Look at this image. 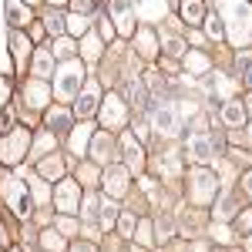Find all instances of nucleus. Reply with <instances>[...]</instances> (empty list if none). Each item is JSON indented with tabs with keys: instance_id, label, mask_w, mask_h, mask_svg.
I'll return each mask as SVG.
<instances>
[{
	"instance_id": "obj_1",
	"label": "nucleus",
	"mask_w": 252,
	"mask_h": 252,
	"mask_svg": "<svg viewBox=\"0 0 252 252\" xmlns=\"http://www.w3.org/2000/svg\"><path fill=\"white\" fill-rule=\"evenodd\" d=\"M54 74H58V97H61V101H74L81 81H84V67H81V61H64Z\"/></svg>"
},
{
	"instance_id": "obj_2",
	"label": "nucleus",
	"mask_w": 252,
	"mask_h": 252,
	"mask_svg": "<svg viewBox=\"0 0 252 252\" xmlns=\"http://www.w3.org/2000/svg\"><path fill=\"white\" fill-rule=\"evenodd\" d=\"M219 7L229 14L232 37L239 40V44H246V37H249V27H252V17H249V10H246V3H242V0H219Z\"/></svg>"
},
{
	"instance_id": "obj_3",
	"label": "nucleus",
	"mask_w": 252,
	"mask_h": 252,
	"mask_svg": "<svg viewBox=\"0 0 252 252\" xmlns=\"http://www.w3.org/2000/svg\"><path fill=\"white\" fill-rule=\"evenodd\" d=\"M125 101L118 94H108L104 97V108H101V125H108V128H121L125 125Z\"/></svg>"
},
{
	"instance_id": "obj_4",
	"label": "nucleus",
	"mask_w": 252,
	"mask_h": 252,
	"mask_svg": "<svg viewBox=\"0 0 252 252\" xmlns=\"http://www.w3.org/2000/svg\"><path fill=\"white\" fill-rule=\"evenodd\" d=\"M3 192H7L10 209H14L20 219H27V215H31V198H27V189H24L20 182H7V185H3Z\"/></svg>"
},
{
	"instance_id": "obj_5",
	"label": "nucleus",
	"mask_w": 252,
	"mask_h": 252,
	"mask_svg": "<svg viewBox=\"0 0 252 252\" xmlns=\"http://www.w3.org/2000/svg\"><path fill=\"white\" fill-rule=\"evenodd\" d=\"M27 141H31V135H27V131H14V135L0 145V158H3L7 165H10V161H17V158H24V152H27Z\"/></svg>"
},
{
	"instance_id": "obj_6",
	"label": "nucleus",
	"mask_w": 252,
	"mask_h": 252,
	"mask_svg": "<svg viewBox=\"0 0 252 252\" xmlns=\"http://www.w3.org/2000/svg\"><path fill=\"white\" fill-rule=\"evenodd\" d=\"M78 198H81V189L71 182V178H64L58 185V209L64 215H71V212H78Z\"/></svg>"
},
{
	"instance_id": "obj_7",
	"label": "nucleus",
	"mask_w": 252,
	"mask_h": 252,
	"mask_svg": "<svg viewBox=\"0 0 252 252\" xmlns=\"http://www.w3.org/2000/svg\"><path fill=\"white\" fill-rule=\"evenodd\" d=\"M111 17L118 20V27L125 34L135 31V20H131V0H111Z\"/></svg>"
},
{
	"instance_id": "obj_8",
	"label": "nucleus",
	"mask_w": 252,
	"mask_h": 252,
	"mask_svg": "<svg viewBox=\"0 0 252 252\" xmlns=\"http://www.w3.org/2000/svg\"><path fill=\"white\" fill-rule=\"evenodd\" d=\"M10 51H14V61H17V67H24L27 64V58H31V40L24 37V34H10Z\"/></svg>"
},
{
	"instance_id": "obj_9",
	"label": "nucleus",
	"mask_w": 252,
	"mask_h": 252,
	"mask_svg": "<svg viewBox=\"0 0 252 252\" xmlns=\"http://www.w3.org/2000/svg\"><path fill=\"white\" fill-rule=\"evenodd\" d=\"M212 192H215V175L198 172V175H195V198H198V202H205Z\"/></svg>"
},
{
	"instance_id": "obj_10",
	"label": "nucleus",
	"mask_w": 252,
	"mask_h": 252,
	"mask_svg": "<svg viewBox=\"0 0 252 252\" xmlns=\"http://www.w3.org/2000/svg\"><path fill=\"white\" fill-rule=\"evenodd\" d=\"M189 152H192L198 161H209V158H212V141L205 135H195L192 141H189Z\"/></svg>"
},
{
	"instance_id": "obj_11",
	"label": "nucleus",
	"mask_w": 252,
	"mask_h": 252,
	"mask_svg": "<svg viewBox=\"0 0 252 252\" xmlns=\"http://www.w3.org/2000/svg\"><path fill=\"white\" fill-rule=\"evenodd\" d=\"M155 125L161 135H175V111L172 108H155Z\"/></svg>"
},
{
	"instance_id": "obj_12",
	"label": "nucleus",
	"mask_w": 252,
	"mask_h": 252,
	"mask_svg": "<svg viewBox=\"0 0 252 252\" xmlns=\"http://www.w3.org/2000/svg\"><path fill=\"white\" fill-rule=\"evenodd\" d=\"M34 74H37V78H47V74H54V54H47V51H37V54H34Z\"/></svg>"
},
{
	"instance_id": "obj_13",
	"label": "nucleus",
	"mask_w": 252,
	"mask_h": 252,
	"mask_svg": "<svg viewBox=\"0 0 252 252\" xmlns=\"http://www.w3.org/2000/svg\"><path fill=\"white\" fill-rule=\"evenodd\" d=\"M125 178H128V172H125V168H111V172H108V182H104V185H108V192H111V195H121L125 189H128V182H125Z\"/></svg>"
},
{
	"instance_id": "obj_14",
	"label": "nucleus",
	"mask_w": 252,
	"mask_h": 252,
	"mask_svg": "<svg viewBox=\"0 0 252 252\" xmlns=\"http://www.w3.org/2000/svg\"><path fill=\"white\" fill-rule=\"evenodd\" d=\"M222 118H225L232 128H239V125H246V108H242V104H235V101H229V104L222 108Z\"/></svg>"
},
{
	"instance_id": "obj_15",
	"label": "nucleus",
	"mask_w": 252,
	"mask_h": 252,
	"mask_svg": "<svg viewBox=\"0 0 252 252\" xmlns=\"http://www.w3.org/2000/svg\"><path fill=\"white\" fill-rule=\"evenodd\" d=\"M94 108H97V91H94V88H88V91L78 97V108H74V111H78L81 118H88Z\"/></svg>"
},
{
	"instance_id": "obj_16",
	"label": "nucleus",
	"mask_w": 252,
	"mask_h": 252,
	"mask_svg": "<svg viewBox=\"0 0 252 252\" xmlns=\"http://www.w3.org/2000/svg\"><path fill=\"white\" fill-rule=\"evenodd\" d=\"M7 14H10V24H14V27H24V24H27V20H31V10H27V7H24V3H17V0H7Z\"/></svg>"
},
{
	"instance_id": "obj_17",
	"label": "nucleus",
	"mask_w": 252,
	"mask_h": 252,
	"mask_svg": "<svg viewBox=\"0 0 252 252\" xmlns=\"http://www.w3.org/2000/svg\"><path fill=\"white\" fill-rule=\"evenodd\" d=\"M182 17L189 24H198L202 20V0H182Z\"/></svg>"
},
{
	"instance_id": "obj_18",
	"label": "nucleus",
	"mask_w": 252,
	"mask_h": 252,
	"mask_svg": "<svg viewBox=\"0 0 252 252\" xmlns=\"http://www.w3.org/2000/svg\"><path fill=\"white\" fill-rule=\"evenodd\" d=\"M125 158H128L131 168H141V155H138V145L131 141V138H125Z\"/></svg>"
},
{
	"instance_id": "obj_19",
	"label": "nucleus",
	"mask_w": 252,
	"mask_h": 252,
	"mask_svg": "<svg viewBox=\"0 0 252 252\" xmlns=\"http://www.w3.org/2000/svg\"><path fill=\"white\" fill-rule=\"evenodd\" d=\"M47 121H51V128H54V131H64V128H67V115H64V111H51Z\"/></svg>"
},
{
	"instance_id": "obj_20",
	"label": "nucleus",
	"mask_w": 252,
	"mask_h": 252,
	"mask_svg": "<svg viewBox=\"0 0 252 252\" xmlns=\"http://www.w3.org/2000/svg\"><path fill=\"white\" fill-rule=\"evenodd\" d=\"M138 47H141V54H152V51H158V44H152V34H148V31H141Z\"/></svg>"
},
{
	"instance_id": "obj_21",
	"label": "nucleus",
	"mask_w": 252,
	"mask_h": 252,
	"mask_svg": "<svg viewBox=\"0 0 252 252\" xmlns=\"http://www.w3.org/2000/svg\"><path fill=\"white\" fill-rule=\"evenodd\" d=\"M205 31H209V37L219 40V37H222V20H219V17H209V20H205Z\"/></svg>"
},
{
	"instance_id": "obj_22",
	"label": "nucleus",
	"mask_w": 252,
	"mask_h": 252,
	"mask_svg": "<svg viewBox=\"0 0 252 252\" xmlns=\"http://www.w3.org/2000/svg\"><path fill=\"white\" fill-rule=\"evenodd\" d=\"M84 27H88V24H84L81 14H71V17H67V31H71V34H81Z\"/></svg>"
},
{
	"instance_id": "obj_23",
	"label": "nucleus",
	"mask_w": 252,
	"mask_h": 252,
	"mask_svg": "<svg viewBox=\"0 0 252 252\" xmlns=\"http://www.w3.org/2000/svg\"><path fill=\"white\" fill-rule=\"evenodd\" d=\"M44 27H47V31H51V34H58V37H61V31H64V20H61L58 14H51V17H47V24H44Z\"/></svg>"
},
{
	"instance_id": "obj_24",
	"label": "nucleus",
	"mask_w": 252,
	"mask_h": 252,
	"mask_svg": "<svg viewBox=\"0 0 252 252\" xmlns=\"http://www.w3.org/2000/svg\"><path fill=\"white\" fill-rule=\"evenodd\" d=\"M118 225H121V235H128V239L135 235V219H131V215H121V222H118Z\"/></svg>"
},
{
	"instance_id": "obj_25",
	"label": "nucleus",
	"mask_w": 252,
	"mask_h": 252,
	"mask_svg": "<svg viewBox=\"0 0 252 252\" xmlns=\"http://www.w3.org/2000/svg\"><path fill=\"white\" fill-rule=\"evenodd\" d=\"M185 64H189L192 71H202V67H205V58H202V54H189V61H185Z\"/></svg>"
},
{
	"instance_id": "obj_26",
	"label": "nucleus",
	"mask_w": 252,
	"mask_h": 252,
	"mask_svg": "<svg viewBox=\"0 0 252 252\" xmlns=\"http://www.w3.org/2000/svg\"><path fill=\"white\" fill-rule=\"evenodd\" d=\"M84 54H88V58H94V54H97V40H94V37L84 40Z\"/></svg>"
},
{
	"instance_id": "obj_27",
	"label": "nucleus",
	"mask_w": 252,
	"mask_h": 252,
	"mask_svg": "<svg viewBox=\"0 0 252 252\" xmlns=\"http://www.w3.org/2000/svg\"><path fill=\"white\" fill-rule=\"evenodd\" d=\"M58 54H61V58H67V54H71V40L58 37Z\"/></svg>"
},
{
	"instance_id": "obj_28",
	"label": "nucleus",
	"mask_w": 252,
	"mask_h": 252,
	"mask_svg": "<svg viewBox=\"0 0 252 252\" xmlns=\"http://www.w3.org/2000/svg\"><path fill=\"white\" fill-rule=\"evenodd\" d=\"M246 84L252 88V64H246Z\"/></svg>"
},
{
	"instance_id": "obj_29",
	"label": "nucleus",
	"mask_w": 252,
	"mask_h": 252,
	"mask_svg": "<svg viewBox=\"0 0 252 252\" xmlns=\"http://www.w3.org/2000/svg\"><path fill=\"white\" fill-rule=\"evenodd\" d=\"M0 246H7V229H3V222H0Z\"/></svg>"
},
{
	"instance_id": "obj_30",
	"label": "nucleus",
	"mask_w": 252,
	"mask_h": 252,
	"mask_svg": "<svg viewBox=\"0 0 252 252\" xmlns=\"http://www.w3.org/2000/svg\"><path fill=\"white\" fill-rule=\"evenodd\" d=\"M246 189H249V192H252V175H246Z\"/></svg>"
}]
</instances>
